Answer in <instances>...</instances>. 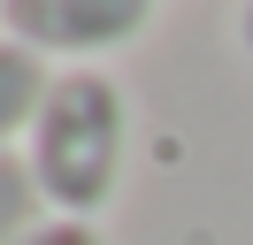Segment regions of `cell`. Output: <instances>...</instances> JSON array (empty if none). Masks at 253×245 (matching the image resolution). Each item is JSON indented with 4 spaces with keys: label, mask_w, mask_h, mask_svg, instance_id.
I'll list each match as a JSON object with an SVG mask.
<instances>
[{
    "label": "cell",
    "mask_w": 253,
    "mask_h": 245,
    "mask_svg": "<svg viewBox=\"0 0 253 245\" xmlns=\"http://www.w3.org/2000/svg\"><path fill=\"white\" fill-rule=\"evenodd\" d=\"M23 161L39 176L46 214L92 222L115 192H123V161H130V100L108 69H54L46 107H39Z\"/></svg>",
    "instance_id": "6da1fadb"
},
{
    "label": "cell",
    "mask_w": 253,
    "mask_h": 245,
    "mask_svg": "<svg viewBox=\"0 0 253 245\" xmlns=\"http://www.w3.org/2000/svg\"><path fill=\"white\" fill-rule=\"evenodd\" d=\"M154 8L161 0H0V23L39 61L100 69L108 54H123L154 31Z\"/></svg>",
    "instance_id": "7a4b0ae2"
},
{
    "label": "cell",
    "mask_w": 253,
    "mask_h": 245,
    "mask_svg": "<svg viewBox=\"0 0 253 245\" xmlns=\"http://www.w3.org/2000/svg\"><path fill=\"white\" fill-rule=\"evenodd\" d=\"M46 84H54V69L31 54V46L0 39V153L16 146V138H31L39 107H46Z\"/></svg>",
    "instance_id": "3957f363"
},
{
    "label": "cell",
    "mask_w": 253,
    "mask_h": 245,
    "mask_svg": "<svg viewBox=\"0 0 253 245\" xmlns=\"http://www.w3.org/2000/svg\"><path fill=\"white\" fill-rule=\"evenodd\" d=\"M46 222V199H39V176L23 153H0V245H23Z\"/></svg>",
    "instance_id": "277c9868"
},
{
    "label": "cell",
    "mask_w": 253,
    "mask_h": 245,
    "mask_svg": "<svg viewBox=\"0 0 253 245\" xmlns=\"http://www.w3.org/2000/svg\"><path fill=\"white\" fill-rule=\"evenodd\" d=\"M23 245H108V230H100V222H69V214H46Z\"/></svg>",
    "instance_id": "5b68a950"
},
{
    "label": "cell",
    "mask_w": 253,
    "mask_h": 245,
    "mask_svg": "<svg viewBox=\"0 0 253 245\" xmlns=\"http://www.w3.org/2000/svg\"><path fill=\"white\" fill-rule=\"evenodd\" d=\"M238 46H246V54H253V0H246V8H238Z\"/></svg>",
    "instance_id": "8992f818"
}]
</instances>
